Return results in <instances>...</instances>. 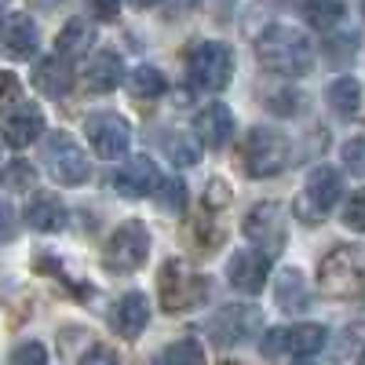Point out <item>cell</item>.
Segmentation results:
<instances>
[{"label": "cell", "mask_w": 365, "mask_h": 365, "mask_svg": "<svg viewBox=\"0 0 365 365\" xmlns=\"http://www.w3.org/2000/svg\"><path fill=\"white\" fill-rule=\"evenodd\" d=\"M256 58L267 73H278V77H299L311 70V41L292 26H270L259 34L256 41Z\"/></svg>", "instance_id": "cell-1"}, {"label": "cell", "mask_w": 365, "mask_h": 365, "mask_svg": "<svg viewBox=\"0 0 365 365\" xmlns=\"http://www.w3.org/2000/svg\"><path fill=\"white\" fill-rule=\"evenodd\" d=\"M318 285L325 296H336V299L365 296V267H361L358 249L336 245L332 252H325L318 263Z\"/></svg>", "instance_id": "cell-2"}, {"label": "cell", "mask_w": 365, "mask_h": 365, "mask_svg": "<svg viewBox=\"0 0 365 365\" xmlns=\"http://www.w3.org/2000/svg\"><path fill=\"white\" fill-rule=\"evenodd\" d=\"M289 165V139L270 128H252L241 146V168L252 179H270Z\"/></svg>", "instance_id": "cell-3"}, {"label": "cell", "mask_w": 365, "mask_h": 365, "mask_svg": "<svg viewBox=\"0 0 365 365\" xmlns=\"http://www.w3.org/2000/svg\"><path fill=\"white\" fill-rule=\"evenodd\" d=\"M187 73H190V84L205 88V91H223L234 77V51L230 44H220V41H205L190 51L187 58Z\"/></svg>", "instance_id": "cell-4"}, {"label": "cell", "mask_w": 365, "mask_h": 365, "mask_svg": "<svg viewBox=\"0 0 365 365\" xmlns=\"http://www.w3.org/2000/svg\"><path fill=\"white\" fill-rule=\"evenodd\" d=\"M150 256V230L139 223V220H128V223H120L110 241H106V249H103V263L117 274H128L135 267H143Z\"/></svg>", "instance_id": "cell-5"}, {"label": "cell", "mask_w": 365, "mask_h": 365, "mask_svg": "<svg viewBox=\"0 0 365 365\" xmlns=\"http://www.w3.org/2000/svg\"><path fill=\"white\" fill-rule=\"evenodd\" d=\"M340 172L336 168H329V165H318L307 182H303V194L296 201V212H299V220L303 223H322L332 208H336L340 201Z\"/></svg>", "instance_id": "cell-6"}, {"label": "cell", "mask_w": 365, "mask_h": 365, "mask_svg": "<svg viewBox=\"0 0 365 365\" xmlns=\"http://www.w3.org/2000/svg\"><path fill=\"white\" fill-rule=\"evenodd\" d=\"M158 289H161V303H165L168 314H179V311L197 307V303L205 299V292H208L205 278H197V274H194L187 263H179V259H172V263L161 267Z\"/></svg>", "instance_id": "cell-7"}, {"label": "cell", "mask_w": 365, "mask_h": 365, "mask_svg": "<svg viewBox=\"0 0 365 365\" xmlns=\"http://www.w3.org/2000/svg\"><path fill=\"white\" fill-rule=\"evenodd\" d=\"M44 161H48V172L66 182V187H77L91 175V161L81 150V143L70 135V132H51L48 135V146H44Z\"/></svg>", "instance_id": "cell-8"}, {"label": "cell", "mask_w": 365, "mask_h": 365, "mask_svg": "<svg viewBox=\"0 0 365 365\" xmlns=\"http://www.w3.org/2000/svg\"><path fill=\"white\" fill-rule=\"evenodd\" d=\"M84 135H88L91 150H96L99 158H106V161L125 158L128 146H132V128H128V120L120 113H91L84 120Z\"/></svg>", "instance_id": "cell-9"}, {"label": "cell", "mask_w": 365, "mask_h": 365, "mask_svg": "<svg viewBox=\"0 0 365 365\" xmlns=\"http://www.w3.org/2000/svg\"><path fill=\"white\" fill-rule=\"evenodd\" d=\"M241 230H245V237L252 241V249H267V252H278L285 245V216H282V208L278 205H256L249 208V216L245 223H241Z\"/></svg>", "instance_id": "cell-10"}, {"label": "cell", "mask_w": 365, "mask_h": 365, "mask_svg": "<svg viewBox=\"0 0 365 365\" xmlns=\"http://www.w3.org/2000/svg\"><path fill=\"white\" fill-rule=\"evenodd\" d=\"M259 311L256 307H245V303H230V307H223L216 318L208 322V332L212 340H216L220 347H234V344H245L252 332L259 329Z\"/></svg>", "instance_id": "cell-11"}, {"label": "cell", "mask_w": 365, "mask_h": 365, "mask_svg": "<svg viewBox=\"0 0 365 365\" xmlns=\"http://www.w3.org/2000/svg\"><path fill=\"white\" fill-rule=\"evenodd\" d=\"M227 278H230V285H234L237 292H249V296L263 292V285H267V278H270V259H267V252H259V249H241V252H234L230 263H227Z\"/></svg>", "instance_id": "cell-12"}, {"label": "cell", "mask_w": 365, "mask_h": 365, "mask_svg": "<svg viewBox=\"0 0 365 365\" xmlns=\"http://www.w3.org/2000/svg\"><path fill=\"white\" fill-rule=\"evenodd\" d=\"M234 135V113L223 103H208L194 117V139L208 150H223Z\"/></svg>", "instance_id": "cell-13"}, {"label": "cell", "mask_w": 365, "mask_h": 365, "mask_svg": "<svg viewBox=\"0 0 365 365\" xmlns=\"http://www.w3.org/2000/svg\"><path fill=\"white\" fill-rule=\"evenodd\" d=\"M113 187L120 190V197H146V194H154L158 187H161V172H158V165L150 161L146 154H135L125 168L117 172V179H113Z\"/></svg>", "instance_id": "cell-14"}, {"label": "cell", "mask_w": 365, "mask_h": 365, "mask_svg": "<svg viewBox=\"0 0 365 365\" xmlns=\"http://www.w3.org/2000/svg\"><path fill=\"white\" fill-rule=\"evenodd\" d=\"M41 44V34L29 15H8V22L0 26V55L4 58H34Z\"/></svg>", "instance_id": "cell-15"}, {"label": "cell", "mask_w": 365, "mask_h": 365, "mask_svg": "<svg viewBox=\"0 0 365 365\" xmlns=\"http://www.w3.org/2000/svg\"><path fill=\"white\" fill-rule=\"evenodd\" d=\"M110 325H113V332H120L125 340H135L139 332L150 325V299H146L143 292H125V296L113 303Z\"/></svg>", "instance_id": "cell-16"}, {"label": "cell", "mask_w": 365, "mask_h": 365, "mask_svg": "<svg viewBox=\"0 0 365 365\" xmlns=\"http://www.w3.org/2000/svg\"><path fill=\"white\" fill-rule=\"evenodd\" d=\"M44 132V113L34 106V103H22L8 120H4V143L11 150H26V146H34Z\"/></svg>", "instance_id": "cell-17"}, {"label": "cell", "mask_w": 365, "mask_h": 365, "mask_svg": "<svg viewBox=\"0 0 365 365\" xmlns=\"http://www.w3.org/2000/svg\"><path fill=\"white\" fill-rule=\"evenodd\" d=\"M120 81H125V63H120V55L113 51H99V55H91V63L84 66V84L88 91H113Z\"/></svg>", "instance_id": "cell-18"}, {"label": "cell", "mask_w": 365, "mask_h": 365, "mask_svg": "<svg viewBox=\"0 0 365 365\" xmlns=\"http://www.w3.org/2000/svg\"><path fill=\"white\" fill-rule=\"evenodd\" d=\"M34 84H37V91H44V96H66V91L73 88V70H70L66 58L48 55L34 66Z\"/></svg>", "instance_id": "cell-19"}, {"label": "cell", "mask_w": 365, "mask_h": 365, "mask_svg": "<svg viewBox=\"0 0 365 365\" xmlns=\"http://www.w3.org/2000/svg\"><path fill=\"white\" fill-rule=\"evenodd\" d=\"M26 223L34 230H41V234H55V230L66 227V208L55 194H37L26 205Z\"/></svg>", "instance_id": "cell-20"}, {"label": "cell", "mask_w": 365, "mask_h": 365, "mask_svg": "<svg viewBox=\"0 0 365 365\" xmlns=\"http://www.w3.org/2000/svg\"><path fill=\"white\" fill-rule=\"evenodd\" d=\"M58 58H77V55H84L91 44H96V26H91L88 19H73V22H66L63 26V34H58Z\"/></svg>", "instance_id": "cell-21"}, {"label": "cell", "mask_w": 365, "mask_h": 365, "mask_svg": "<svg viewBox=\"0 0 365 365\" xmlns=\"http://www.w3.org/2000/svg\"><path fill=\"white\" fill-rule=\"evenodd\" d=\"M325 340H329V332H325V325H318V322L292 325V329H289V340H285V354L311 358V354H318V351L325 347Z\"/></svg>", "instance_id": "cell-22"}, {"label": "cell", "mask_w": 365, "mask_h": 365, "mask_svg": "<svg viewBox=\"0 0 365 365\" xmlns=\"http://www.w3.org/2000/svg\"><path fill=\"white\" fill-rule=\"evenodd\" d=\"M325 99H329V106L336 110L340 117H354L358 113V103H361V84L354 77H340V81L329 84Z\"/></svg>", "instance_id": "cell-23"}, {"label": "cell", "mask_w": 365, "mask_h": 365, "mask_svg": "<svg viewBox=\"0 0 365 365\" xmlns=\"http://www.w3.org/2000/svg\"><path fill=\"white\" fill-rule=\"evenodd\" d=\"M128 91H132V99H143V103L158 99L165 96V73L154 66H135L128 73Z\"/></svg>", "instance_id": "cell-24"}, {"label": "cell", "mask_w": 365, "mask_h": 365, "mask_svg": "<svg viewBox=\"0 0 365 365\" xmlns=\"http://www.w3.org/2000/svg\"><path fill=\"white\" fill-rule=\"evenodd\" d=\"M303 19L311 29H332L344 22V4L340 0H303Z\"/></svg>", "instance_id": "cell-25"}, {"label": "cell", "mask_w": 365, "mask_h": 365, "mask_svg": "<svg viewBox=\"0 0 365 365\" xmlns=\"http://www.w3.org/2000/svg\"><path fill=\"white\" fill-rule=\"evenodd\" d=\"M165 154H168L179 168H190V165L201 161V146H197V139H194L190 132H172V135L165 139Z\"/></svg>", "instance_id": "cell-26"}, {"label": "cell", "mask_w": 365, "mask_h": 365, "mask_svg": "<svg viewBox=\"0 0 365 365\" xmlns=\"http://www.w3.org/2000/svg\"><path fill=\"white\" fill-rule=\"evenodd\" d=\"M161 365H205V351L197 340H175L161 351Z\"/></svg>", "instance_id": "cell-27"}, {"label": "cell", "mask_w": 365, "mask_h": 365, "mask_svg": "<svg viewBox=\"0 0 365 365\" xmlns=\"http://www.w3.org/2000/svg\"><path fill=\"white\" fill-rule=\"evenodd\" d=\"M37 172L29 161H11L4 172H0V190H34Z\"/></svg>", "instance_id": "cell-28"}, {"label": "cell", "mask_w": 365, "mask_h": 365, "mask_svg": "<svg viewBox=\"0 0 365 365\" xmlns=\"http://www.w3.org/2000/svg\"><path fill=\"white\" fill-rule=\"evenodd\" d=\"M303 292H307V285H303L299 270H285L282 282H278V303L285 311H299L303 307Z\"/></svg>", "instance_id": "cell-29"}, {"label": "cell", "mask_w": 365, "mask_h": 365, "mask_svg": "<svg viewBox=\"0 0 365 365\" xmlns=\"http://www.w3.org/2000/svg\"><path fill=\"white\" fill-rule=\"evenodd\" d=\"M344 223L354 230V234H365V190H354L344 205Z\"/></svg>", "instance_id": "cell-30"}, {"label": "cell", "mask_w": 365, "mask_h": 365, "mask_svg": "<svg viewBox=\"0 0 365 365\" xmlns=\"http://www.w3.org/2000/svg\"><path fill=\"white\" fill-rule=\"evenodd\" d=\"M158 205L168 208V212H179L182 205H187V187H182V179H168L161 194H158Z\"/></svg>", "instance_id": "cell-31"}, {"label": "cell", "mask_w": 365, "mask_h": 365, "mask_svg": "<svg viewBox=\"0 0 365 365\" xmlns=\"http://www.w3.org/2000/svg\"><path fill=\"white\" fill-rule=\"evenodd\" d=\"M8 106H22V84H19L15 73L0 70V113H4Z\"/></svg>", "instance_id": "cell-32"}, {"label": "cell", "mask_w": 365, "mask_h": 365, "mask_svg": "<svg viewBox=\"0 0 365 365\" xmlns=\"http://www.w3.org/2000/svg\"><path fill=\"white\" fill-rule=\"evenodd\" d=\"M205 205L212 212H220L230 205V182L227 179H208V190H205Z\"/></svg>", "instance_id": "cell-33"}, {"label": "cell", "mask_w": 365, "mask_h": 365, "mask_svg": "<svg viewBox=\"0 0 365 365\" xmlns=\"http://www.w3.org/2000/svg\"><path fill=\"white\" fill-rule=\"evenodd\" d=\"M344 168L351 175H361L365 172V139H351L344 146Z\"/></svg>", "instance_id": "cell-34"}, {"label": "cell", "mask_w": 365, "mask_h": 365, "mask_svg": "<svg viewBox=\"0 0 365 365\" xmlns=\"http://www.w3.org/2000/svg\"><path fill=\"white\" fill-rule=\"evenodd\" d=\"M11 365H48V351H44V344H22V347H15Z\"/></svg>", "instance_id": "cell-35"}, {"label": "cell", "mask_w": 365, "mask_h": 365, "mask_svg": "<svg viewBox=\"0 0 365 365\" xmlns=\"http://www.w3.org/2000/svg\"><path fill=\"white\" fill-rule=\"evenodd\" d=\"M285 340H289V329H270L267 336H263V354H267V358L285 354Z\"/></svg>", "instance_id": "cell-36"}, {"label": "cell", "mask_w": 365, "mask_h": 365, "mask_svg": "<svg viewBox=\"0 0 365 365\" xmlns=\"http://www.w3.org/2000/svg\"><path fill=\"white\" fill-rule=\"evenodd\" d=\"M19 234V216L11 205H0V241H11Z\"/></svg>", "instance_id": "cell-37"}, {"label": "cell", "mask_w": 365, "mask_h": 365, "mask_svg": "<svg viewBox=\"0 0 365 365\" xmlns=\"http://www.w3.org/2000/svg\"><path fill=\"white\" fill-rule=\"evenodd\" d=\"M296 103H299L296 91H282V96H270V99H267V106H270L274 113H296V110H299Z\"/></svg>", "instance_id": "cell-38"}, {"label": "cell", "mask_w": 365, "mask_h": 365, "mask_svg": "<svg viewBox=\"0 0 365 365\" xmlns=\"http://www.w3.org/2000/svg\"><path fill=\"white\" fill-rule=\"evenodd\" d=\"M81 365H117V354H113L110 347H91V351L81 358Z\"/></svg>", "instance_id": "cell-39"}, {"label": "cell", "mask_w": 365, "mask_h": 365, "mask_svg": "<svg viewBox=\"0 0 365 365\" xmlns=\"http://www.w3.org/2000/svg\"><path fill=\"white\" fill-rule=\"evenodd\" d=\"M91 8H96V15L99 19H117V11H120V0H91Z\"/></svg>", "instance_id": "cell-40"}, {"label": "cell", "mask_w": 365, "mask_h": 365, "mask_svg": "<svg viewBox=\"0 0 365 365\" xmlns=\"http://www.w3.org/2000/svg\"><path fill=\"white\" fill-rule=\"evenodd\" d=\"M132 4H135V8H158L161 0H132Z\"/></svg>", "instance_id": "cell-41"}, {"label": "cell", "mask_w": 365, "mask_h": 365, "mask_svg": "<svg viewBox=\"0 0 365 365\" xmlns=\"http://www.w3.org/2000/svg\"><path fill=\"white\" fill-rule=\"evenodd\" d=\"M358 365H365V351H361V358H358Z\"/></svg>", "instance_id": "cell-42"}, {"label": "cell", "mask_w": 365, "mask_h": 365, "mask_svg": "<svg viewBox=\"0 0 365 365\" xmlns=\"http://www.w3.org/2000/svg\"><path fill=\"white\" fill-rule=\"evenodd\" d=\"M223 365H241V361H223Z\"/></svg>", "instance_id": "cell-43"}]
</instances>
